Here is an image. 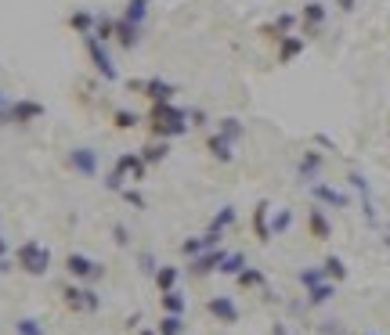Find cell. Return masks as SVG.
<instances>
[{
  "mask_svg": "<svg viewBox=\"0 0 390 335\" xmlns=\"http://www.w3.org/2000/svg\"><path fill=\"white\" fill-rule=\"evenodd\" d=\"M188 130H192L188 112H185V108H177L173 101H166V105H156V108H152V134H156L159 141L181 137V134H188Z\"/></svg>",
  "mask_w": 390,
  "mask_h": 335,
  "instance_id": "cell-1",
  "label": "cell"
},
{
  "mask_svg": "<svg viewBox=\"0 0 390 335\" xmlns=\"http://www.w3.org/2000/svg\"><path fill=\"white\" fill-rule=\"evenodd\" d=\"M15 263L33 274V278H44V274L51 270V249L44 246V241H22L18 253H15Z\"/></svg>",
  "mask_w": 390,
  "mask_h": 335,
  "instance_id": "cell-2",
  "label": "cell"
},
{
  "mask_svg": "<svg viewBox=\"0 0 390 335\" xmlns=\"http://www.w3.org/2000/svg\"><path fill=\"white\" fill-rule=\"evenodd\" d=\"M83 47H87V58H91V65H95V72L102 76V80H119V69H116V62H112V54H109V44H102L95 33L91 37H83Z\"/></svg>",
  "mask_w": 390,
  "mask_h": 335,
  "instance_id": "cell-3",
  "label": "cell"
},
{
  "mask_svg": "<svg viewBox=\"0 0 390 335\" xmlns=\"http://www.w3.org/2000/svg\"><path fill=\"white\" fill-rule=\"evenodd\" d=\"M62 296H66V307H69V310H80V314H95V310L102 307V296H98L95 289H83V285H66Z\"/></svg>",
  "mask_w": 390,
  "mask_h": 335,
  "instance_id": "cell-4",
  "label": "cell"
},
{
  "mask_svg": "<svg viewBox=\"0 0 390 335\" xmlns=\"http://www.w3.org/2000/svg\"><path fill=\"white\" fill-rule=\"evenodd\" d=\"M66 270L73 274L76 282H102V278H105L102 263L91 260V256H80V253H69V256H66Z\"/></svg>",
  "mask_w": 390,
  "mask_h": 335,
  "instance_id": "cell-5",
  "label": "cell"
},
{
  "mask_svg": "<svg viewBox=\"0 0 390 335\" xmlns=\"http://www.w3.org/2000/svg\"><path fill=\"white\" fill-rule=\"evenodd\" d=\"M112 40L123 47V51H134L138 40H141V25L130 22V18H116V22H112Z\"/></svg>",
  "mask_w": 390,
  "mask_h": 335,
  "instance_id": "cell-6",
  "label": "cell"
},
{
  "mask_svg": "<svg viewBox=\"0 0 390 335\" xmlns=\"http://www.w3.org/2000/svg\"><path fill=\"white\" fill-rule=\"evenodd\" d=\"M206 310H209V317H217L221 324H238V317H243L231 296H214V299L206 303Z\"/></svg>",
  "mask_w": 390,
  "mask_h": 335,
  "instance_id": "cell-7",
  "label": "cell"
},
{
  "mask_svg": "<svg viewBox=\"0 0 390 335\" xmlns=\"http://www.w3.org/2000/svg\"><path fill=\"white\" fill-rule=\"evenodd\" d=\"M311 198H318V202L329 206V209H347V206H351V198H347L340 188L322 184V180H315V184H311Z\"/></svg>",
  "mask_w": 390,
  "mask_h": 335,
  "instance_id": "cell-8",
  "label": "cell"
},
{
  "mask_svg": "<svg viewBox=\"0 0 390 335\" xmlns=\"http://www.w3.org/2000/svg\"><path fill=\"white\" fill-rule=\"evenodd\" d=\"M221 260H224V249H206V253H199V256H192V263H188V270L195 274V278H206V274H217V267H221Z\"/></svg>",
  "mask_w": 390,
  "mask_h": 335,
  "instance_id": "cell-9",
  "label": "cell"
},
{
  "mask_svg": "<svg viewBox=\"0 0 390 335\" xmlns=\"http://www.w3.org/2000/svg\"><path fill=\"white\" fill-rule=\"evenodd\" d=\"M40 115H44V105H40V101H15V105H8V119H11V123H18V127L37 123Z\"/></svg>",
  "mask_w": 390,
  "mask_h": 335,
  "instance_id": "cell-10",
  "label": "cell"
},
{
  "mask_svg": "<svg viewBox=\"0 0 390 335\" xmlns=\"http://www.w3.org/2000/svg\"><path fill=\"white\" fill-rule=\"evenodd\" d=\"M69 166H73L80 177H95V173H98V151H91V148H73V151H69Z\"/></svg>",
  "mask_w": 390,
  "mask_h": 335,
  "instance_id": "cell-11",
  "label": "cell"
},
{
  "mask_svg": "<svg viewBox=\"0 0 390 335\" xmlns=\"http://www.w3.org/2000/svg\"><path fill=\"white\" fill-rule=\"evenodd\" d=\"M253 231H257V241H272L275 238V231H272V206L267 202H257V209H253Z\"/></svg>",
  "mask_w": 390,
  "mask_h": 335,
  "instance_id": "cell-12",
  "label": "cell"
},
{
  "mask_svg": "<svg viewBox=\"0 0 390 335\" xmlns=\"http://www.w3.org/2000/svg\"><path fill=\"white\" fill-rule=\"evenodd\" d=\"M322 166H325L322 151H304V159H300V166H296V177L304 180V184H315L318 173H322Z\"/></svg>",
  "mask_w": 390,
  "mask_h": 335,
  "instance_id": "cell-13",
  "label": "cell"
},
{
  "mask_svg": "<svg viewBox=\"0 0 390 335\" xmlns=\"http://www.w3.org/2000/svg\"><path fill=\"white\" fill-rule=\"evenodd\" d=\"M307 231H311V238H318V241H329L333 238V224H329V217H325V209H307Z\"/></svg>",
  "mask_w": 390,
  "mask_h": 335,
  "instance_id": "cell-14",
  "label": "cell"
},
{
  "mask_svg": "<svg viewBox=\"0 0 390 335\" xmlns=\"http://www.w3.org/2000/svg\"><path fill=\"white\" fill-rule=\"evenodd\" d=\"M300 18H304V29H307V33H318V29L325 25V18H329V8L322 4V0H311V4H304Z\"/></svg>",
  "mask_w": 390,
  "mask_h": 335,
  "instance_id": "cell-15",
  "label": "cell"
},
{
  "mask_svg": "<svg viewBox=\"0 0 390 335\" xmlns=\"http://www.w3.org/2000/svg\"><path fill=\"white\" fill-rule=\"evenodd\" d=\"M145 170H148V163L141 159V151H138V156H134V151H130V156H119V163H116V173H123V180H127V177H130V180H141Z\"/></svg>",
  "mask_w": 390,
  "mask_h": 335,
  "instance_id": "cell-16",
  "label": "cell"
},
{
  "mask_svg": "<svg viewBox=\"0 0 390 335\" xmlns=\"http://www.w3.org/2000/svg\"><path fill=\"white\" fill-rule=\"evenodd\" d=\"M95 25H98V15L95 11H73L69 15V29H73V33H80V37H91L95 33Z\"/></svg>",
  "mask_w": 390,
  "mask_h": 335,
  "instance_id": "cell-17",
  "label": "cell"
},
{
  "mask_svg": "<svg viewBox=\"0 0 390 335\" xmlns=\"http://www.w3.org/2000/svg\"><path fill=\"white\" fill-rule=\"evenodd\" d=\"M141 90L148 98H152L156 105H166V101H173V87L166 83V80H145L141 83Z\"/></svg>",
  "mask_w": 390,
  "mask_h": 335,
  "instance_id": "cell-18",
  "label": "cell"
},
{
  "mask_svg": "<svg viewBox=\"0 0 390 335\" xmlns=\"http://www.w3.org/2000/svg\"><path fill=\"white\" fill-rule=\"evenodd\" d=\"M206 151L214 156L217 163H231L235 159V151H231V141L224 134H214V137H206Z\"/></svg>",
  "mask_w": 390,
  "mask_h": 335,
  "instance_id": "cell-19",
  "label": "cell"
},
{
  "mask_svg": "<svg viewBox=\"0 0 390 335\" xmlns=\"http://www.w3.org/2000/svg\"><path fill=\"white\" fill-rule=\"evenodd\" d=\"M336 296V282H318V285H311L307 289V307H322V303H329V299H333Z\"/></svg>",
  "mask_w": 390,
  "mask_h": 335,
  "instance_id": "cell-20",
  "label": "cell"
},
{
  "mask_svg": "<svg viewBox=\"0 0 390 335\" xmlns=\"http://www.w3.org/2000/svg\"><path fill=\"white\" fill-rule=\"evenodd\" d=\"M159 303H163V314H181V317H185L188 299H185V292H181V289H170V292H163V296H159Z\"/></svg>",
  "mask_w": 390,
  "mask_h": 335,
  "instance_id": "cell-21",
  "label": "cell"
},
{
  "mask_svg": "<svg viewBox=\"0 0 390 335\" xmlns=\"http://www.w3.org/2000/svg\"><path fill=\"white\" fill-rule=\"evenodd\" d=\"M351 188L362 195V209H365V217L376 220V213H372V195H369V184H365V177L362 173H351Z\"/></svg>",
  "mask_w": 390,
  "mask_h": 335,
  "instance_id": "cell-22",
  "label": "cell"
},
{
  "mask_svg": "<svg viewBox=\"0 0 390 335\" xmlns=\"http://www.w3.org/2000/svg\"><path fill=\"white\" fill-rule=\"evenodd\" d=\"M170 156V141H152L145 151H141V159L148 163V166H156V163H163Z\"/></svg>",
  "mask_w": 390,
  "mask_h": 335,
  "instance_id": "cell-23",
  "label": "cell"
},
{
  "mask_svg": "<svg viewBox=\"0 0 390 335\" xmlns=\"http://www.w3.org/2000/svg\"><path fill=\"white\" fill-rule=\"evenodd\" d=\"M300 51H304V37H282V44H279V62H293Z\"/></svg>",
  "mask_w": 390,
  "mask_h": 335,
  "instance_id": "cell-24",
  "label": "cell"
},
{
  "mask_svg": "<svg viewBox=\"0 0 390 335\" xmlns=\"http://www.w3.org/2000/svg\"><path fill=\"white\" fill-rule=\"evenodd\" d=\"M152 278H156V289L159 292H170V289H177V267H156V274H152Z\"/></svg>",
  "mask_w": 390,
  "mask_h": 335,
  "instance_id": "cell-25",
  "label": "cell"
},
{
  "mask_svg": "<svg viewBox=\"0 0 390 335\" xmlns=\"http://www.w3.org/2000/svg\"><path fill=\"white\" fill-rule=\"evenodd\" d=\"M322 270H325V278H329V282H343V278H347V263H343L340 256H325Z\"/></svg>",
  "mask_w": 390,
  "mask_h": 335,
  "instance_id": "cell-26",
  "label": "cell"
},
{
  "mask_svg": "<svg viewBox=\"0 0 390 335\" xmlns=\"http://www.w3.org/2000/svg\"><path fill=\"white\" fill-rule=\"evenodd\" d=\"M235 278H238V289H264V274L257 267H243Z\"/></svg>",
  "mask_w": 390,
  "mask_h": 335,
  "instance_id": "cell-27",
  "label": "cell"
},
{
  "mask_svg": "<svg viewBox=\"0 0 390 335\" xmlns=\"http://www.w3.org/2000/svg\"><path fill=\"white\" fill-rule=\"evenodd\" d=\"M246 267V256L243 253H224V260H221V267H217V274H228V278H235L238 270Z\"/></svg>",
  "mask_w": 390,
  "mask_h": 335,
  "instance_id": "cell-28",
  "label": "cell"
},
{
  "mask_svg": "<svg viewBox=\"0 0 390 335\" xmlns=\"http://www.w3.org/2000/svg\"><path fill=\"white\" fill-rule=\"evenodd\" d=\"M156 331H159V335H181V331H185V317H181V314H163V321H159Z\"/></svg>",
  "mask_w": 390,
  "mask_h": 335,
  "instance_id": "cell-29",
  "label": "cell"
},
{
  "mask_svg": "<svg viewBox=\"0 0 390 335\" xmlns=\"http://www.w3.org/2000/svg\"><path fill=\"white\" fill-rule=\"evenodd\" d=\"M123 18H130V22H145L148 18V0H127V11H123Z\"/></svg>",
  "mask_w": 390,
  "mask_h": 335,
  "instance_id": "cell-30",
  "label": "cell"
},
{
  "mask_svg": "<svg viewBox=\"0 0 390 335\" xmlns=\"http://www.w3.org/2000/svg\"><path fill=\"white\" fill-rule=\"evenodd\" d=\"M15 335H47V331H44V324L37 317H18L15 321Z\"/></svg>",
  "mask_w": 390,
  "mask_h": 335,
  "instance_id": "cell-31",
  "label": "cell"
},
{
  "mask_svg": "<svg viewBox=\"0 0 390 335\" xmlns=\"http://www.w3.org/2000/svg\"><path fill=\"white\" fill-rule=\"evenodd\" d=\"M217 134H224V137L235 144L238 137H243V123H238L235 115H228V119H221V130H217Z\"/></svg>",
  "mask_w": 390,
  "mask_h": 335,
  "instance_id": "cell-32",
  "label": "cell"
},
{
  "mask_svg": "<svg viewBox=\"0 0 390 335\" xmlns=\"http://www.w3.org/2000/svg\"><path fill=\"white\" fill-rule=\"evenodd\" d=\"M231 224H235V209H231V206H224V209L217 213V217L209 220V231H217V234H221V231H224V227H231Z\"/></svg>",
  "mask_w": 390,
  "mask_h": 335,
  "instance_id": "cell-33",
  "label": "cell"
},
{
  "mask_svg": "<svg viewBox=\"0 0 390 335\" xmlns=\"http://www.w3.org/2000/svg\"><path fill=\"white\" fill-rule=\"evenodd\" d=\"M318 282H325V270H322V267L300 270V285H304V289H311V285H318Z\"/></svg>",
  "mask_w": 390,
  "mask_h": 335,
  "instance_id": "cell-34",
  "label": "cell"
},
{
  "mask_svg": "<svg viewBox=\"0 0 390 335\" xmlns=\"http://www.w3.org/2000/svg\"><path fill=\"white\" fill-rule=\"evenodd\" d=\"M112 119H116V127H119V130H134V127L141 123V119H138L134 112H127V108H119V112H116Z\"/></svg>",
  "mask_w": 390,
  "mask_h": 335,
  "instance_id": "cell-35",
  "label": "cell"
},
{
  "mask_svg": "<svg viewBox=\"0 0 390 335\" xmlns=\"http://www.w3.org/2000/svg\"><path fill=\"white\" fill-rule=\"evenodd\" d=\"M112 22H116V18H102V15H98V25H95V37H98L102 44H109V40H112Z\"/></svg>",
  "mask_w": 390,
  "mask_h": 335,
  "instance_id": "cell-36",
  "label": "cell"
},
{
  "mask_svg": "<svg viewBox=\"0 0 390 335\" xmlns=\"http://www.w3.org/2000/svg\"><path fill=\"white\" fill-rule=\"evenodd\" d=\"M289 224H293V213H289V209H279V213H275V220H272V231L282 234V231H289Z\"/></svg>",
  "mask_w": 390,
  "mask_h": 335,
  "instance_id": "cell-37",
  "label": "cell"
},
{
  "mask_svg": "<svg viewBox=\"0 0 390 335\" xmlns=\"http://www.w3.org/2000/svg\"><path fill=\"white\" fill-rule=\"evenodd\" d=\"M123 198H127V202H130V206H138V209H141V206H145V198H141V195H138V191H123Z\"/></svg>",
  "mask_w": 390,
  "mask_h": 335,
  "instance_id": "cell-38",
  "label": "cell"
},
{
  "mask_svg": "<svg viewBox=\"0 0 390 335\" xmlns=\"http://www.w3.org/2000/svg\"><path fill=\"white\" fill-rule=\"evenodd\" d=\"M336 4H340V11H354V8H358V0H336Z\"/></svg>",
  "mask_w": 390,
  "mask_h": 335,
  "instance_id": "cell-39",
  "label": "cell"
},
{
  "mask_svg": "<svg viewBox=\"0 0 390 335\" xmlns=\"http://www.w3.org/2000/svg\"><path fill=\"white\" fill-rule=\"evenodd\" d=\"M4 256H8V241H4V238H0V260H4Z\"/></svg>",
  "mask_w": 390,
  "mask_h": 335,
  "instance_id": "cell-40",
  "label": "cell"
},
{
  "mask_svg": "<svg viewBox=\"0 0 390 335\" xmlns=\"http://www.w3.org/2000/svg\"><path fill=\"white\" fill-rule=\"evenodd\" d=\"M138 335H159V331H152V328H141Z\"/></svg>",
  "mask_w": 390,
  "mask_h": 335,
  "instance_id": "cell-41",
  "label": "cell"
},
{
  "mask_svg": "<svg viewBox=\"0 0 390 335\" xmlns=\"http://www.w3.org/2000/svg\"><path fill=\"white\" fill-rule=\"evenodd\" d=\"M275 335H289V331H286V328H282V324H275Z\"/></svg>",
  "mask_w": 390,
  "mask_h": 335,
  "instance_id": "cell-42",
  "label": "cell"
},
{
  "mask_svg": "<svg viewBox=\"0 0 390 335\" xmlns=\"http://www.w3.org/2000/svg\"><path fill=\"white\" fill-rule=\"evenodd\" d=\"M0 108H4V94H0Z\"/></svg>",
  "mask_w": 390,
  "mask_h": 335,
  "instance_id": "cell-43",
  "label": "cell"
},
{
  "mask_svg": "<svg viewBox=\"0 0 390 335\" xmlns=\"http://www.w3.org/2000/svg\"><path fill=\"white\" fill-rule=\"evenodd\" d=\"M365 335H376V331H365Z\"/></svg>",
  "mask_w": 390,
  "mask_h": 335,
  "instance_id": "cell-44",
  "label": "cell"
}]
</instances>
